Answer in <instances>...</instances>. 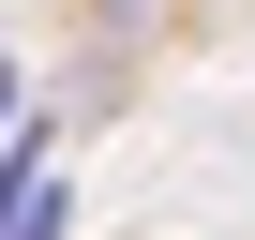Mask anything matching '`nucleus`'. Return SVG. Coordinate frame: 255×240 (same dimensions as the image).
<instances>
[{
	"mask_svg": "<svg viewBox=\"0 0 255 240\" xmlns=\"http://www.w3.org/2000/svg\"><path fill=\"white\" fill-rule=\"evenodd\" d=\"M0 135H15V75H0Z\"/></svg>",
	"mask_w": 255,
	"mask_h": 240,
	"instance_id": "1",
	"label": "nucleus"
}]
</instances>
